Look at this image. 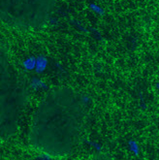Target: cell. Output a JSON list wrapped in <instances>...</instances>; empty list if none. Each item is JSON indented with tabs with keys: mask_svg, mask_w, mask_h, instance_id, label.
Segmentation results:
<instances>
[{
	"mask_svg": "<svg viewBox=\"0 0 159 160\" xmlns=\"http://www.w3.org/2000/svg\"><path fill=\"white\" fill-rule=\"evenodd\" d=\"M85 121V105L78 94L68 89L54 90L35 112L30 141L45 154H72L81 144Z\"/></svg>",
	"mask_w": 159,
	"mask_h": 160,
	"instance_id": "obj_1",
	"label": "cell"
},
{
	"mask_svg": "<svg viewBox=\"0 0 159 160\" xmlns=\"http://www.w3.org/2000/svg\"><path fill=\"white\" fill-rule=\"evenodd\" d=\"M24 96L11 63L0 52V140L10 137L20 123Z\"/></svg>",
	"mask_w": 159,
	"mask_h": 160,
	"instance_id": "obj_2",
	"label": "cell"
},
{
	"mask_svg": "<svg viewBox=\"0 0 159 160\" xmlns=\"http://www.w3.org/2000/svg\"><path fill=\"white\" fill-rule=\"evenodd\" d=\"M55 0H0V21L18 29L43 27L51 18Z\"/></svg>",
	"mask_w": 159,
	"mask_h": 160,
	"instance_id": "obj_3",
	"label": "cell"
}]
</instances>
